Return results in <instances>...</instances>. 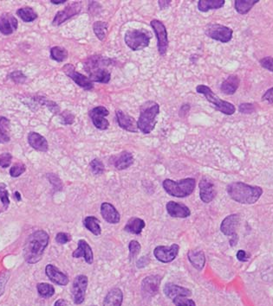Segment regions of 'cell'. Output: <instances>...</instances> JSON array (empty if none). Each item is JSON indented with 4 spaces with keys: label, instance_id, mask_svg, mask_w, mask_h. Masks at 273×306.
Returning <instances> with one entry per match:
<instances>
[{
    "label": "cell",
    "instance_id": "45",
    "mask_svg": "<svg viewBox=\"0 0 273 306\" xmlns=\"http://www.w3.org/2000/svg\"><path fill=\"white\" fill-rule=\"evenodd\" d=\"M10 278V272L8 271H4L0 272V297L4 294L6 284L8 282Z\"/></svg>",
    "mask_w": 273,
    "mask_h": 306
},
{
    "label": "cell",
    "instance_id": "38",
    "mask_svg": "<svg viewBox=\"0 0 273 306\" xmlns=\"http://www.w3.org/2000/svg\"><path fill=\"white\" fill-rule=\"evenodd\" d=\"M51 57L55 62L62 63L67 59L68 51L64 48L55 46L51 50Z\"/></svg>",
    "mask_w": 273,
    "mask_h": 306
},
{
    "label": "cell",
    "instance_id": "34",
    "mask_svg": "<svg viewBox=\"0 0 273 306\" xmlns=\"http://www.w3.org/2000/svg\"><path fill=\"white\" fill-rule=\"evenodd\" d=\"M257 3L258 0H236L235 9L239 14H246Z\"/></svg>",
    "mask_w": 273,
    "mask_h": 306
},
{
    "label": "cell",
    "instance_id": "37",
    "mask_svg": "<svg viewBox=\"0 0 273 306\" xmlns=\"http://www.w3.org/2000/svg\"><path fill=\"white\" fill-rule=\"evenodd\" d=\"M37 292L42 298H49L55 294V288L48 283H39L36 286Z\"/></svg>",
    "mask_w": 273,
    "mask_h": 306
},
{
    "label": "cell",
    "instance_id": "29",
    "mask_svg": "<svg viewBox=\"0 0 273 306\" xmlns=\"http://www.w3.org/2000/svg\"><path fill=\"white\" fill-rule=\"evenodd\" d=\"M134 164V157L132 153L123 152L115 160V167L118 170H123L129 168Z\"/></svg>",
    "mask_w": 273,
    "mask_h": 306
},
{
    "label": "cell",
    "instance_id": "17",
    "mask_svg": "<svg viewBox=\"0 0 273 306\" xmlns=\"http://www.w3.org/2000/svg\"><path fill=\"white\" fill-rule=\"evenodd\" d=\"M18 20L11 13H3L0 15V32L5 35H11L18 29Z\"/></svg>",
    "mask_w": 273,
    "mask_h": 306
},
{
    "label": "cell",
    "instance_id": "16",
    "mask_svg": "<svg viewBox=\"0 0 273 306\" xmlns=\"http://www.w3.org/2000/svg\"><path fill=\"white\" fill-rule=\"evenodd\" d=\"M200 197L203 203L209 204L216 196L214 185L207 177H203L200 182Z\"/></svg>",
    "mask_w": 273,
    "mask_h": 306
},
{
    "label": "cell",
    "instance_id": "18",
    "mask_svg": "<svg viewBox=\"0 0 273 306\" xmlns=\"http://www.w3.org/2000/svg\"><path fill=\"white\" fill-rule=\"evenodd\" d=\"M115 116H116V120H117L119 126L121 128L130 133L138 132L137 121L132 116L121 110L117 111L115 113Z\"/></svg>",
    "mask_w": 273,
    "mask_h": 306
},
{
    "label": "cell",
    "instance_id": "27",
    "mask_svg": "<svg viewBox=\"0 0 273 306\" xmlns=\"http://www.w3.org/2000/svg\"><path fill=\"white\" fill-rule=\"evenodd\" d=\"M187 258L191 265L199 271L202 270L206 264V256L200 250H191L187 254Z\"/></svg>",
    "mask_w": 273,
    "mask_h": 306
},
{
    "label": "cell",
    "instance_id": "21",
    "mask_svg": "<svg viewBox=\"0 0 273 306\" xmlns=\"http://www.w3.org/2000/svg\"><path fill=\"white\" fill-rule=\"evenodd\" d=\"M238 223H239L238 215L234 214V215L226 216V218L222 221L220 231L222 232V234H224L226 236H231V237L236 236H237L236 230H237Z\"/></svg>",
    "mask_w": 273,
    "mask_h": 306
},
{
    "label": "cell",
    "instance_id": "39",
    "mask_svg": "<svg viewBox=\"0 0 273 306\" xmlns=\"http://www.w3.org/2000/svg\"><path fill=\"white\" fill-rule=\"evenodd\" d=\"M34 101L38 102L40 105H44L47 106L49 110L52 112L53 114H56L59 113V106L57 104H55V102H52L47 99L43 98V97H35Z\"/></svg>",
    "mask_w": 273,
    "mask_h": 306
},
{
    "label": "cell",
    "instance_id": "60",
    "mask_svg": "<svg viewBox=\"0 0 273 306\" xmlns=\"http://www.w3.org/2000/svg\"></svg>",
    "mask_w": 273,
    "mask_h": 306
},
{
    "label": "cell",
    "instance_id": "19",
    "mask_svg": "<svg viewBox=\"0 0 273 306\" xmlns=\"http://www.w3.org/2000/svg\"><path fill=\"white\" fill-rule=\"evenodd\" d=\"M167 214L173 218H187L191 216L190 208L185 204L176 203L174 201L168 202L166 205Z\"/></svg>",
    "mask_w": 273,
    "mask_h": 306
},
{
    "label": "cell",
    "instance_id": "15",
    "mask_svg": "<svg viewBox=\"0 0 273 306\" xmlns=\"http://www.w3.org/2000/svg\"><path fill=\"white\" fill-rule=\"evenodd\" d=\"M162 278L159 275H150L143 279L142 290L146 297H154L158 293Z\"/></svg>",
    "mask_w": 273,
    "mask_h": 306
},
{
    "label": "cell",
    "instance_id": "12",
    "mask_svg": "<svg viewBox=\"0 0 273 306\" xmlns=\"http://www.w3.org/2000/svg\"><path fill=\"white\" fill-rule=\"evenodd\" d=\"M180 246L178 244H173L170 247L158 246L154 250V255L162 263H170L178 256Z\"/></svg>",
    "mask_w": 273,
    "mask_h": 306
},
{
    "label": "cell",
    "instance_id": "1",
    "mask_svg": "<svg viewBox=\"0 0 273 306\" xmlns=\"http://www.w3.org/2000/svg\"><path fill=\"white\" fill-rule=\"evenodd\" d=\"M49 239L50 236L44 230L34 232L28 237L24 247V258L27 263H37L41 260Z\"/></svg>",
    "mask_w": 273,
    "mask_h": 306
},
{
    "label": "cell",
    "instance_id": "54",
    "mask_svg": "<svg viewBox=\"0 0 273 306\" xmlns=\"http://www.w3.org/2000/svg\"><path fill=\"white\" fill-rule=\"evenodd\" d=\"M149 259L147 256H143L142 258L137 260V267L138 268H143V267H146L148 264H149Z\"/></svg>",
    "mask_w": 273,
    "mask_h": 306
},
{
    "label": "cell",
    "instance_id": "57",
    "mask_svg": "<svg viewBox=\"0 0 273 306\" xmlns=\"http://www.w3.org/2000/svg\"><path fill=\"white\" fill-rule=\"evenodd\" d=\"M171 1H159V5H160L161 9L163 10V9L166 8L167 5H169Z\"/></svg>",
    "mask_w": 273,
    "mask_h": 306
},
{
    "label": "cell",
    "instance_id": "6",
    "mask_svg": "<svg viewBox=\"0 0 273 306\" xmlns=\"http://www.w3.org/2000/svg\"><path fill=\"white\" fill-rule=\"evenodd\" d=\"M196 91L198 92L199 94H203L210 103L214 105L217 110L221 112L223 114H226V115H232L235 113L236 108H235L234 104L222 101L221 99L218 97L213 91L211 90V88L206 85H199L196 87Z\"/></svg>",
    "mask_w": 273,
    "mask_h": 306
},
{
    "label": "cell",
    "instance_id": "26",
    "mask_svg": "<svg viewBox=\"0 0 273 306\" xmlns=\"http://www.w3.org/2000/svg\"><path fill=\"white\" fill-rule=\"evenodd\" d=\"M123 301V293L121 289H111L103 300V306H122Z\"/></svg>",
    "mask_w": 273,
    "mask_h": 306
},
{
    "label": "cell",
    "instance_id": "50",
    "mask_svg": "<svg viewBox=\"0 0 273 306\" xmlns=\"http://www.w3.org/2000/svg\"><path fill=\"white\" fill-rule=\"evenodd\" d=\"M61 119L63 120V123L65 125H72L75 120V116L71 112L64 111L63 114H61Z\"/></svg>",
    "mask_w": 273,
    "mask_h": 306
},
{
    "label": "cell",
    "instance_id": "25",
    "mask_svg": "<svg viewBox=\"0 0 273 306\" xmlns=\"http://www.w3.org/2000/svg\"><path fill=\"white\" fill-rule=\"evenodd\" d=\"M28 142H29V145H31L33 149L38 152L45 153L49 149L47 139L41 134L35 133V132H32L29 134Z\"/></svg>",
    "mask_w": 273,
    "mask_h": 306
},
{
    "label": "cell",
    "instance_id": "3",
    "mask_svg": "<svg viewBox=\"0 0 273 306\" xmlns=\"http://www.w3.org/2000/svg\"><path fill=\"white\" fill-rule=\"evenodd\" d=\"M111 60L102 55H93L88 57L84 62V69L89 75V78L92 82L100 83H108L110 81L111 74L108 69Z\"/></svg>",
    "mask_w": 273,
    "mask_h": 306
},
{
    "label": "cell",
    "instance_id": "40",
    "mask_svg": "<svg viewBox=\"0 0 273 306\" xmlns=\"http://www.w3.org/2000/svg\"><path fill=\"white\" fill-rule=\"evenodd\" d=\"M90 167H91V171L95 175V176H99L104 172L105 166L103 165V162L101 161L98 158H95L90 163Z\"/></svg>",
    "mask_w": 273,
    "mask_h": 306
},
{
    "label": "cell",
    "instance_id": "9",
    "mask_svg": "<svg viewBox=\"0 0 273 306\" xmlns=\"http://www.w3.org/2000/svg\"><path fill=\"white\" fill-rule=\"evenodd\" d=\"M88 284L89 279L85 275H78L74 279L72 287V294L75 305H81L84 301Z\"/></svg>",
    "mask_w": 273,
    "mask_h": 306
},
{
    "label": "cell",
    "instance_id": "42",
    "mask_svg": "<svg viewBox=\"0 0 273 306\" xmlns=\"http://www.w3.org/2000/svg\"><path fill=\"white\" fill-rule=\"evenodd\" d=\"M9 78L17 84H23L26 82V76L22 71H13L9 75Z\"/></svg>",
    "mask_w": 273,
    "mask_h": 306
},
{
    "label": "cell",
    "instance_id": "36",
    "mask_svg": "<svg viewBox=\"0 0 273 306\" xmlns=\"http://www.w3.org/2000/svg\"><path fill=\"white\" fill-rule=\"evenodd\" d=\"M108 27H109V25H108L107 23L103 22V21H97L93 25V30H94L95 35L97 36V38L100 41H104L106 39Z\"/></svg>",
    "mask_w": 273,
    "mask_h": 306
},
{
    "label": "cell",
    "instance_id": "24",
    "mask_svg": "<svg viewBox=\"0 0 273 306\" xmlns=\"http://www.w3.org/2000/svg\"><path fill=\"white\" fill-rule=\"evenodd\" d=\"M164 293L166 297L171 299L182 296V297H189L192 295V291L189 289H187L186 287H181L174 285L172 283H167L165 285L164 289H163Z\"/></svg>",
    "mask_w": 273,
    "mask_h": 306
},
{
    "label": "cell",
    "instance_id": "33",
    "mask_svg": "<svg viewBox=\"0 0 273 306\" xmlns=\"http://www.w3.org/2000/svg\"><path fill=\"white\" fill-rule=\"evenodd\" d=\"M11 124L7 118L0 116V144H6L10 141Z\"/></svg>",
    "mask_w": 273,
    "mask_h": 306
},
{
    "label": "cell",
    "instance_id": "20",
    "mask_svg": "<svg viewBox=\"0 0 273 306\" xmlns=\"http://www.w3.org/2000/svg\"><path fill=\"white\" fill-rule=\"evenodd\" d=\"M72 256L74 258H81L83 257L86 263L91 265L94 262V254L92 251V248L89 245L85 239H79L77 243V248L73 252Z\"/></svg>",
    "mask_w": 273,
    "mask_h": 306
},
{
    "label": "cell",
    "instance_id": "46",
    "mask_svg": "<svg viewBox=\"0 0 273 306\" xmlns=\"http://www.w3.org/2000/svg\"><path fill=\"white\" fill-rule=\"evenodd\" d=\"M0 200L2 202V204L4 205L5 208H8L10 205V200H9V193L6 188L5 185H2L0 186Z\"/></svg>",
    "mask_w": 273,
    "mask_h": 306
},
{
    "label": "cell",
    "instance_id": "5",
    "mask_svg": "<svg viewBox=\"0 0 273 306\" xmlns=\"http://www.w3.org/2000/svg\"><path fill=\"white\" fill-rule=\"evenodd\" d=\"M163 186L168 195L178 198H184L193 194L196 186V181L190 177L180 181L165 179L163 181Z\"/></svg>",
    "mask_w": 273,
    "mask_h": 306
},
{
    "label": "cell",
    "instance_id": "22",
    "mask_svg": "<svg viewBox=\"0 0 273 306\" xmlns=\"http://www.w3.org/2000/svg\"><path fill=\"white\" fill-rule=\"evenodd\" d=\"M45 273L52 282L55 283L58 286L64 287L69 284V278L67 275L64 274V272H62L57 267H55L52 264H49L45 267Z\"/></svg>",
    "mask_w": 273,
    "mask_h": 306
},
{
    "label": "cell",
    "instance_id": "43",
    "mask_svg": "<svg viewBox=\"0 0 273 306\" xmlns=\"http://www.w3.org/2000/svg\"><path fill=\"white\" fill-rule=\"evenodd\" d=\"M173 303L176 306H196L194 300L187 298V297H177L173 299Z\"/></svg>",
    "mask_w": 273,
    "mask_h": 306
},
{
    "label": "cell",
    "instance_id": "35",
    "mask_svg": "<svg viewBox=\"0 0 273 306\" xmlns=\"http://www.w3.org/2000/svg\"><path fill=\"white\" fill-rule=\"evenodd\" d=\"M17 15L25 23H32L37 18V14L31 7L18 9L17 12Z\"/></svg>",
    "mask_w": 273,
    "mask_h": 306
},
{
    "label": "cell",
    "instance_id": "4",
    "mask_svg": "<svg viewBox=\"0 0 273 306\" xmlns=\"http://www.w3.org/2000/svg\"><path fill=\"white\" fill-rule=\"evenodd\" d=\"M160 113V106L154 102H147L141 107V114L137 120L138 129L144 134H149L155 129L156 117Z\"/></svg>",
    "mask_w": 273,
    "mask_h": 306
},
{
    "label": "cell",
    "instance_id": "8",
    "mask_svg": "<svg viewBox=\"0 0 273 306\" xmlns=\"http://www.w3.org/2000/svg\"><path fill=\"white\" fill-rule=\"evenodd\" d=\"M206 34L212 39L219 41L221 43H228L233 37L234 31L222 24H210L206 30Z\"/></svg>",
    "mask_w": 273,
    "mask_h": 306
},
{
    "label": "cell",
    "instance_id": "58",
    "mask_svg": "<svg viewBox=\"0 0 273 306\" xmlns=\"http://www.w3.org/2000/svg\"><path fill=\"white\" fill-rule=\"evenodd\" d=\"M51 2H52V4H64V3H65V2H66V0H61V1H55V0H52Z\"/></svg>",
    "mask_w": 273,
    "mask_h": 306
},
{
    "label": "cell",
    "instance_id": "10",
    "mask_svg": "<svg viewBox=\"0 0 273 306\" xmlns=\"http://www.w3.org/2000/svg\"><path fill=\"white\" fill-rule=\"evenodd\" d=\"M151 27L153 28L156 37H157V46H158L159 53L162 55H166L167 48H168V38H167V32L166 26L163 22L157 19L151 21Z\"/></svg>",
    "mask_w": 273,
    "mask_h": 306
},
{
    "label": "cell",
    "instance_id": "30",
    "mask_svg": "<svg viewBox=\"0 0 273 306\" xmlns=\"http://www.w3.org/2000/svg\"><path fill=\"white\" fill-rule=\"evenodd\" d=\"M238 86H239V79L237 75H232L223 82L220 89L224 94L231 95L237 91Z\"/></svg>",
    "mask_w": 273,
    "mask_h": 306
},
{
    "label": "cell",
    "instance_id": "23",
    "mask_svg": "<svg viewBox=\"0 0 273 306\" xmlns=\"http://www.w3.org/2000/svg\"><path fill=\"white\" fill-rule=\"evenodd\" d=\"M101 215L108 223L117 224L121 221V216L118 210L113 204L109 203H103L101 205Z\"/></svg>",
    "mask_w": 273,
    "mask_h": 306
},
{
    "label": "cell",
    "instance_id": "56",
    "mask_svg": "<svg viewBox=\"0 0 273 306\" xmlns=\"http://www.w3.org/2000/svg\"><path fill=\"white\" fill-rule=\"evenodd\" d=\"M54 306H68V302L65 299H58Z\"/></svg>",
    "mask_w": 273,
    "mask_h": 306
},
{
    "label": "cell",
    "instance_id": "55",
    "mask_svg": "<svg viewBox=\"0 0 273 306\" xmlns=\"http://www.w3.org/2000/svg\"><path fill=\"white\" fill-rule=\"evenodd\" d=\"M237 259H238L239 261L245 262V261H247L248 259H249V255H247V253H246V251L239 250V251L237 253Z\"/></svg>",
    "mask_w": 273,
    "mask_h": 306
},
{
    "label": "cell",
    "instance_id": "7",
    "mask_svg": "<svg viewBox=\"0 0 273 306\" xmlns=\"http://www.w3.org/2000/svg\"><path fill=\"white\" fill-rule=\"evenodd\" d=\"M150 35L145 30H128L124 35V41L133 51H142L150 43Z\"/></svg>",
    "mask_w": 273,
    "mask_h": 306
},
{
    "label": "cell",
    "instance_id": "47",
    "mask_svg": "<svg viewBox=\"0 0 273 306\" xmlns=\"http://www.w3.org/2000/svg\"><path fill=\"white\" fill-rule=\"evenodd\" d=\"M72 240V236H70L67 233H58L56 236H55V241L58 244L61 245H64V244L68 243Z\"/></svg>",
    "mask_w": 273,
    "mask_h": 306
},
{
    "label": "cell",
    "instance_id": "52",
    "mask_svg": "<svg viewBox=\"0 0 273 306\" xmlns=\"http://www.w3.org/2000/svg\"><path fill=\"white\" fill-rule=\"evenodd\" d=\"M260 64L263 68H265L268 70L273 72V57L267 56L260 60Z\"/></svg>",
    "mask_w": 273,
    "mask_h": 306
},
{
    "label": "cell",
    "instance_id": "14",
    "mask_svg": "<svg viewBox=\"0 0 273 306\" xmlns=\"http://www.w3.org/2000/svg\"><path fill=\"white\" fill-rule=\"evenodd\" d=\"M82 10V3L81 2H74L68 5L63 11H60L55 14L54 19L52 21V24L55 26H58L64 23L68 19L72 18V17L77 15Z\"/></svg>",
    "mask_w": 273,
    "mask_h": 306
},
{
    "label": "cell",
    "instance_id": "28",
    "mask_svg": "<svg viewBox=\"0 0 273 306\" xmlns=\"http://www.w3.org/2000/svg\"><path fill=\"white\" fill-rule=\"evenodd\" d=\"M145 226L146 223L143 219L134 216L127 221L123 230L133 235H140L143 232V228H145Z\"/></svg>",
    "mask_w": 273,
    "mask_h": 306
},
{
    "label": "cell",
    "instance_id": "13",
    "mask_svg": "<svg viewBox=\"0 0 273 306\" xmlns=\"http://www.w3.org/2000/svg\"><path fill=\"white\" fill-rule=\"evenodd\" d=\"M109 114V111L105 106H95L89 113L93 125L99 130H107L109 126V122L105 119Z\"/></svg>",
    "mask_w": 273,
    "mask_h": 306
},
{
    "label": "cell",
    "instance_id": "2",
    "mask_svg": "<svg viewBox=\"0 0 273 306\" xmlns=\"http://www.w3.org/2000/svg\"><path fill=\"white\" fill-rule=\"evenodd\" d=\"M226 191L233 200L241 204H255L263 194V189L260 187L246 185L242 182L230 184Z\"/></svg>",
    "mask_w": 273,
    "mask_h": 306
},
{
    "label": "cell",
    "instance_id": "48",
    "mask_svg": "<svg viewBox=\"0 0 273 306\" xmlns=\"http://www.w3.org/2000/svg\"><path fill=\"white\" fill-rule=\"evenodd\" d=\"M12 156L10 153H3L0 156V166L2 168H8L12 163Z\"/></svg>",
    "mask_w": 273,
    "mask_h": 306
},
{
    "label": "cell",
    "instance_id": "41",
    "mask_svg": "<svg viewBox=\"0 0 273 306\" xmlns=\"http://www.w3.org/2000/svg\"><path fill=\"white\" fill-rule=\"evenodd\" d=\"M141 249H142V246L139 241L135 240V239L131 240L128 244V250H129L128 258H129V260H133V259H135L140 254Z\"/></svg>",
    "mask_w": 273,
    "mask_h": 306
},
{
    "label": "cell",
    "instance_id": "51",
    "mask_svg": "<svg viewBox=\"0 0 273 306\" xmlns=\"http://www.w3.org/2000/svg\"><path fill=\"white\" fill-rule=\"evenodd\" d=\"M238 110L242 114H253L255 112V106L254 104H249V103H244L241 104L239 107H238Z\"/></svg>",
    "mask_w": 273,
    "mask_h": 306
},
{
    "label": "cell",
    "instance_id": "11",
    "mask_svg": "<svg viewBox=\"0 0 273 306\" xmlns=\"http://www.w3.org/2000/svg\"><path fill=\"white\" fill-rule=\"evenodd\" d=\"M63 70H64V74L69 76L70 78H72V81L75 82L80 87H82L85 90L93 89V87H94L93 82L87 76H85L83 74H80L79 72L75 70V68L72 64L64 65Z\"/></svg>",
    "mask_w": 273,
    "mask_h": 306
},
{
    "label": "cell",
    "instance_id": "32",
    "mask_svg": "<svg viewBox=\"0 0 273 306\" xmlns=\"http://www.w3.org/2000/svg\"><path fill=\"white\" fill-rule=\"evenodd\" d=\"M84 227L94 236H98L102 234V228L100 226V221L95 216H87L83 221Z\"/></svg>",
    "mask_w": 273,
    "mask_h": 306
},
{
    "label": "cell",
    "instance_id": "59",
    "mask_svg": "<svg viewBox=\"0 0 273 306\" xmlns=\"http://www.w3.org/2000/svg\"><path fill=\"white\" fill-rule=\"evenodd\" d=\"M16 197L17 199H18V201L21 200V196H20L19 193L18 192V191H17V192H15V198H16Z\"/></svg>",
    "mask_w": 273,
    "mask_h": 306
},
{
    "label": "cell",
    "instance_id": "44",
    "mask_svg": "<svg viewBox=\"0 0 273 306\" xmlns=\"http://www.w3.org/2000/svg\"><path fill=\"white\" fill-rule=\"evenodd\" d=\"M25 170H26L25 165L24 164H22V163H18L17 165H13L11 168V170H10V175L12 177H18L25 171Z\"/></svg>",
    "mask_w": 273,
    "mask_h": 306
},
{
    "label": "cell",
    "instance_id": "53",
    "mask_svg": "<svg viewBox=\"0 0 273 306\" xmlns=\"http://www.w3.org/2000/svg\"><path fill=\"white\" fill-rule=\"evenodd\" d=\"M262 100L264 102H268L271 104L273 103V87L265 92V94L262 96Z\"/></svg>",
    "mask_w": 273,
    "mask_h": 306
},
{
    "label": "cell",
    "instance_id": "49",
    "mask_svg": "<svg viewBox=\"0 0 273 306\" xmlns=\"http://www.w3.org/2000/svg\"><path fill=\"white\" fill-rule=\"evenodd\" d=\"M47 178L55 188H57V190H60L62 188V181L60 180L59 177H57L55 174H48Z\"/></svg>",
    "mask_w": 273,
    "mask_h": 306
},
{
    "label": "cell",
    "instance_id": "31",
    "mask_svg": "<svg viewBox=\"0 0 273 306\" xmlns=\"http://www.w3.org/2000/svg\"><path fill=\"white\" fill-rule=\"evenodd\" d=\"M225 3V0H200L198 8L200 12H206L209 10L221 8Z\"/></svg>",
    "mask_w": 273,
    "mask_h": 306
}]
</instances>
